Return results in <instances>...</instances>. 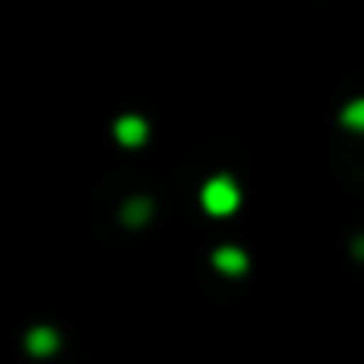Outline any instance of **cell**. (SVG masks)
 Wrapping results in <instances>:
<instances>
[{"instance_id": "obj_3", "label": "cell", "mask_w": 364, "mask_h": 364, "mask_svg": "<svg viewBox=\"0 0 364 364\" xmlns=\"http://www.w3.org/2000/svg\"><path fill=\"white\" fill-rule=\"evenodd\" d=\"M33 357H50V353H58V346H61V336H58V328H50V325H33L29 332H26V343H22Z\"/></svg>"}, {"instance_id": "obj_4", "label": "cell", "mask_w": 364, "mask_h": 364, "mask_svg": "<svg viewBox=\"0 0 364 364\" xmlns=\"http://www.w3.org/2000/svg\"><path fill=\"white\" fill-rule=\"evenodd\" d=\"M211 264L218 268V272H225V275H240V272H247V254L240 250V247H218L215 254H211Z\"/></svg>"}, {"instance_id": "obj_2", "label": "cell", "mask_w": 364, "mask_h": 364, "mask_svg": "<svg viewBox=\"0 0 364 364\" xmlns=\"http://www.w3.org/2000/svg\"><path fill=\"white\" fill-rule=\"evenodd\" d=\"M146 136H150V125H146L143 114H122V118L114 122V139H118L122 146H143Z\"/></svg>"}, {"instance_id": "obj_5", "label": "cell", "mask_w": 364, "mask_h": 364, "mask_svg": "<svg viewBox=\"0 0 364 364\" xmlns=\"http://www.w3.org/2000/svg\"><path fill=\"white\" fill-rule=\"evenodd\" d=\"M150 211H154V204H150L146 197H136V200H129V204H125L122 218H125L129 225H143V222L150 218Z\"/></svg>"}, {"instance_id": "obj_1", "label": "cell", "mask_w": 364, "mask_h": 364, "mask_svg": "<svg viewBox=\"0 0 364 364\" xmlns=\"http://www.w3.org/2000/svg\"><path fill=\"white\" fill-rule=\"evenodd\" d=\"M240 200H243V197H240V186H236L232 175H215V178L204 182V190H200V204H204V211L215 215V218L232 215V211L240 208Z\"/></svg>"}, {"instance_id": "obj_6", "label": "cell", "mask_w": 364, "mask_h": 364, "mask_svg": "<svg viewBox=\"0 0 364 364\" xmlns=\"http://www.w3.org/2000/svg\"><path fill=\"white\" fill-rule=\"evenodd\" d=\"M360 111H364V104H360V100H353V104L346 107L343 122H346V125H353V129H360V125H364V114H360Z\"/></svg>"}]
</instances>
